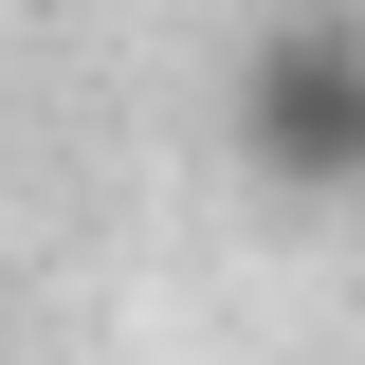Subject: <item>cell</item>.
Here are the masks:
<instances>
[{"mask_svg": "<svg viewBox=\"0 0 365 365\" xmlns=\"http://www.w3.org/2000/svg\"><path fill=\"white\" fill-rule=\"evenodd\" d=\"M237 165L292 182V201L365 182V19H274L237 55Z\"/></svg>", "mask_w": 365, "mask_h": 365, "instance_id": "obj_1", "label": "cell"}, {"mask_svg": "<svg viewBox=\"0 0 365 365\" xmlns=\"http://www.w3.org/2000/svg\"><path fill=\"white\" fill-rule=\"evenodd\" d=\"M347 201H365V182H347Z\"/></svg>", "mask_w": 365, "mask_h": 365, "instance_id": "obj_2", "label": "cell"}]
</instances>
